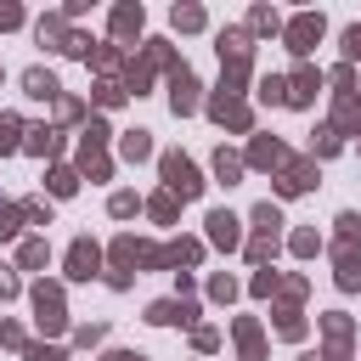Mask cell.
Listing matches in <instances>:
<instances>
[{"instance_id": "obj_1", "label": "cell", "mask_w": 361, "mask_h": 361, "mask_svg": "<svg viewBox=\"0 0 361 361\" xmlns=\"http://www.w3.org/2000/svg\"><path fill=\"white\" fill-rule=\"evenodd\" d=\"M164 186H169L175 197H197V192H203L197 164H192V158H180V152H164Z\"/></svg>"}, {"instance_id": "obj_2", "label": "cell", "mask_w": 361, "mask_h": 361, "mask_svg": "<svg viewBox=\"0 0 361 361\" xmlns=\"http://www.w3.org/2000/svg\"><path fill=\"white\" fill-rule=\"evenodd\" d=\"M34 310H39V327H45V333H56V327L68 322V316H62V288L39 282V288H34Z\"/></svg>"}, {"instance_id": "obj_3", "label": "cell", "mask_w": 361, "mask_h": 361, "mask_svg": "<svg viewBox=\"0 0 361 361\" xmlns=\"http://www.w3.org/2000/svg\"><path fill=\"white\" fill-rule=\"evenodd\" d=\"M96 265H102V248L79 237V243L68 248V276H73V282H90V276H96Z\"/></svg>"}, {"instance_id": "obj_4", "label": "cell", "mask_w": 361, "mask_h": 361, "mask_svg": "<svg viewBox=\"0 0 361 361\" xmlns=\"http://www.w3.org/2000/svg\"><path fill=\"white\" fill-rule=\"evenodd\" d=\"M197 316V305H186V299H158V305H147V322H158V327H175V322H192Z\"/></svg>"}, {"instance_id": "obj_5", "label": "cell", "mask_w": 361, "mask_h": 361, "mask_svg": "<svg viewBox=\"0 0 361 361\" xmlns=\"http://www.w3.org/2000/svg\"><path fill=\"white\" fill-rule=\"evenodd\" d=\"M169 102H175V113H192V107H197V79H192L186 68L169 79Z\"/></svg>"}, {"instance_id": "obj_6", "label": "cell", "mask_w": 361, "mask_h": 361, "mask_svg": "<svg viewBox=\"0 0 361 361\" xmlns=\"http://www.w3.org/2000/svg\"><path fill=\"white\" fill-rule=\"evenodd\" d=\"M209 243H220V248H237V214L214 209V214H209Z\"/></svg>"}, {"instance_id": "obj_7", "label": "cell", "mask_w": 361, "mask_h": 361, "mask_svg": "<svg viewBox=\"0 0 361 361\" xmlns=\"http://www.w3.org/2000/svg\"><path fill=\"white\" fill-rule=\"evenodd\" d=\"M288 39H293V51H310V39H322V17H299Z\"/></svg>"}, {"instance_id": "obj_8", "label": "cell", "mask_w": 361, "mask_h": 361, "mask_svg": "<svg viewBox=\"0 0 361 361\" xmlns=\"http://www.w3.org/2000/svg\"><path fill=\"white\" fill-rule=\"evenodd\" d=\"M316 85H322V73H310V68H305V73L288 85V102H293V107H305V102L316 96Z\"/></svg>"}, {"instance_id": "obj_9", "label": "cell", "mask_w": 361, "mask_h": 361, "mask_svg": "<svg viewBox=\"0 0 361 361\" xmlns=\"http://www.w3.org/2000/svg\"><path fill=\"white\" fill-rule=\"evenodd\" d=\"M248 158H254V164H259V169H276V164H282V158H288V152H282V141H265V135H259V141H254V152H248Z\"/></svg>"}, {"instance_id": "obj_10", "label": "cell", "mask_w": 361, "mask_h": 361, "mask_svg": "<svg viewBox=\"0 0 361 361\" xmlns=\"http://www.w3.org/2000/svg\"><path fill=\"white\" fill-rule=\"evenodd\" d=\"M237 344H243V361H259L265 344H259V327L254 322H237Z\"/></svg>"}, {"instance_id": "obj_11", "label": "cell", "mask_w": 361, "mask_h": 361, "mask_svg": "<svg viewBox=\"0 0 361 361\" xmlns=\"http://www.w3.org/2000/svg\"><path fill=\"white\" fill-rule=\"evenodd\" d=\"M23 85H28V96H39V102H51V96H62V90H56V79H51L45 68H34V73H28Z\"/></svg>"}, {"instance_id": "obj_12", "label": "cell", "mask_w": 361, "mask_h": 361, "mask_svg": "<svg viewBox=\"0 0 361 361\" xmlns=\"http://www.w3.org/2000/svg\"><path fill=\"white\" fill-rule=\"evenodd\" d=\"M305 186H310V164H293L276 175V192H305Z\"/></svg>"}, {"instance_id": "obj_13", "label": "cell", "mask_w": 361, "mask_h": 361, "mask_svg": "<svg viewBox=\"0 0 361 361\" xmlns=\"http://www.w3.org/2000/svg\"><path fill=\"white\" fill-rule=\"evenodd\" d=\"M23 147H28V152H39V158H51V152H56V130H45V124H39V130H28V141H23Z\"/></svg>"}, {"instance_id": "obj_14", "label": "cell", "mask_w": 361, "mask_h": 361, "mask_svg": "<svg viewBox=\"0 0 361 361\" xmlns=\"http://www.w3.org/2000/svg\"><path fill=\"white\" fill-rule=\"evenodd\" d=\"M214 169H220V180H226V186H231V180H237V175H243V158H237V152H226V147H220V158H214Z\"/></svg>"}, {"instance_id": "obj_15", "label": "cell", "mask_w": 361, "mask_h": 361, "mask_svg": "<svg viewBox=\"0 0 361 361\" xmlns=\"http://www.w3.org/2000/svg\"><path fill=\"white\" fill-rule=\"evenodd\" d=\"M254 226H259V237H276V226H282V214H276L271 203H259V209H254Z\"/></svg>"}, {"instance_id": "obj_16", "label": "cell", "mask_w": 361, "mask_h": 361, "mask_svg": "<svg viewBox=\"0 0 361 361\" xmlns=\"http://www.w3.org/2000/svg\"><path fill=\"white\" fill-rule=\"evenodd\" d=\"M147 152H152L147 130H130V135H124V158H147Z\"/></svg>"}, {"instance_id": "obj_17", "label": "cell", "mask_w": 361, "mask_h": 361, "mask_svg": "<svg viewBox=\"0 0 361 361\" xmlns=\"http://www.w3.org/2000/svg\"><path fill=\"white\" fill-rule=\"evenodd\" d=\"M113 28H118V34H135V28H141V6H124V11L113 17Z\"/></svg>"}, {"instance_id": "obj_18", "label": "cell", "mask_w": 361, "mask_h": 361, "mask_svg": "<svg viewBox=\"0 0 361 361\" xmlns=\"http://www.w3.org/2000/svg\"><path fill=\"white\" fill-rule=\"evenodd\" d=\"M152 220H164V226L175 220V192H158V197H152Z\"/></svg>"}, {"instance_id": "obj_19", "label": "cell", "mask_w": 361, "mask_h": 361, "mask_svg": "<svg viewBox=\"0 0 361 361\" xmlns=\"http://www.w3.org/2000/svg\"><path fill=\"white\" fill-rule=\"evenodd\" d=\"M17 130H23V124L6 113V118H0V152H17Z\"/></svg>"}, {"instance_id": "obj_20", "label": "cell", "mask_w": 361, "mask_h": 361, "mask_svg": "<svg viewBox=\"0 0 361 361\" xmlns=\"http://www.w3.org/2000/svg\"><path fill=\"white\" fill-rule=\"evenodd\" d=\"M45 259H51V254H45V243H39V237H34V243H23V265H28V271H34V265H45Z\"/></svg>"}, {"instance_id": "obj_21", "label": "cell", "mask_w": 361, "mask_h": 361, "mask_svg": "<svg viewBox=\"0 0 361 361\" xmlns=\"http://www.w3.org/2000/svg\"><path fill=\"white\" fill-rule=\"evenodd\" d=\"M28 361H68V350H56V344H28Z\"/></svg>"}, {"instance_id": "obj_22", "label": "cell", "mask_w": 361, "mask_h": 361, "mask_svg": "<svg viewBox=\"0 0 361 361\" xmlns=\"http://www.w3.org/2000/svg\"><path fill=\"white\" fill-rule=\"evenodd\" d=\"M197 23H203L197 6H175V28H197Z\"/></svg>"}, {"instance_id": "obj_23", "label": "cell", "mask_w": 361, "mask_h": 361, "mask_svg": "<svg viewBox=\"0 0 361 361\" xmlns=\"http://www.w3.org/2000/svg\"><path fill=\"white\" fill-rule=\"evenodd\" d=\"M23 214H28L34 226H45V220H51V203H39V197H28V203H23Z\"/></svg>"}, {"instance_id": "obj_24", "label": "cell", "mask_w": 361, "mask_h": 361, "mask_svg": "<svg viewBox=\"0 0 361 361\" xmlns=\"http://www.w3.org/2000/svg\"><path fill=\"white\" fill-rule=\"evenodd\" d=\"M17 220H23V203L17 209H0V237H17Z\"/></svg>"}, {"instance_id": "obj_25", "label": "cell", "mask_w": 361, "mask_h": 361, "mask_svg": "<svg viewBox=\"0 0 361 361\" xmlns=\"http://www.w3.org/2000/svg\"><path fill=\"white\" fill-rule=\"evenodd\" d=\"M259 96H265V102H288V85H282V79H265Z\"/></svg>"}, {"instance_id": "obj_26", "label": "cell", "mask_w": 361, "mask_h": 361, "mask_svg": "<svg viewBox=\"0 0 361 361\" xmlns=\"http://www.w3.org/2000/svg\"><path fill=\"white\" fill-rule=\"evenodd\" d=\"M73 186H79V180H73V175H68V169H56V175H51V192H56V197H68V192H73Z\"/></svg>"}, {"instance_id": "obj_27", "label": "cell", "mask_w": 361, "mask_h": 361, "mask_svg": "<svg viewBox=\"0 0 361 361\" xmlns=\"http://www.w3.org/2000/svg\"><path fill=\"white\" fill-rule=\"evenodd\" d=\"M248 254H254V259H265V254H276V237H254V243H248Z\"/></svg>"}, {"instance_id": "obj_28", "label": "cell", "mask_w": 361, "mask_h": 361, "mask_svg": "<svg viewBox=\"0 0 361 361\" xmlns=\"http://www.w3.org/2000/svg\"><path fill=\"white\" fill-rule=\"evenodd\" d=\"M209 293H214V299H231V293H237V282H231V276H214V282H209Z\"/></svg>"}, {"instance_id": "obj_29", "label": "cell", "mask_w": 361, "mask_h": 361, "mask_svg": "<svg viewBox=\"0 0 361 361\" xmlns=\"http://www.w3.org/2000/svg\"><path fill=\"white\" fill-rule=\"evenodd\" d=\"M344 56H361V28H350V34H344Z\"/></svg>"}, {"instance_id": "obj_30", "label": "cell", "mask_w": 361, "mask_h": 361, "mask_svg": "<svg viewBox=\"0 0 361 361\" xmlns=\"http://www.w3.org/2000/svg\"><path fill=\"white\" fill-rule=\"evenodd\" d=\"M305 361H316V355H305Z\"/></svg>"}]
</instances>
